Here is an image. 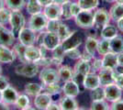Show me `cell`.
I'll use <instances>...</instances> for the list:
<instances>
[{"instance_id":"cell-1","label":"cell","mask_w":123,"mask_h":110,"mask_svg":"<svg viewBox=\"0 0 123 110\" xmlns=\"http://www.w3.org/2000/svg\"><path fill=\"white\" fill-rule=\"evenodd\" d=\"M37 42L40 45H43L47 50L52 51L54 48L61 43V41L58 35L54 32L41 31L40 35L37 36Z\"/></svg>"},{"instance_id":"cell-2","label":"cell","mask_w":123,"mask_h":110,"mask_svg":"<svg viewBox=\"0 0 123 110\" xmlns=\"http://www.w3.org/2000/svg\"><path fill=\"white\" fill-rule=\"evenodd\" d=\"M40 70V66L35 63L26 62L18 64L15 69V72L18 75H21L27 78H32L36 76Z\"/></svg>"},{"instance_id":"cell-3","label":"cell","mask_w":123,"mask_h":110,"mask_svg":"<svg viewBox=\"0 0 123 110\" xmlns=\"http://www.w3.org/2000/svg\"><path fill=\"white\" fill-rule=\"evenodd\" d=\"M111 20V17L109 14V11L105 8H98L97 11L94 12V25L93 28L97 30L102 29L105 26L109 24Z\"/></svg>"},{"instance_id":"cell-4","label":"cell","mask_w":123,"mask_h":110,"mask_svg":"<svg viewBox=\"0 0 123 110\" xmlns=\"http://www.w3.org/2000/svg\"><path fill=\"white\" fill-rule=\"evenodd\" d=\"M75 24L81 29H88L94 25V13L92 10H81L74 17Z\"/></svg>"},{"instance_id":"cell-5","label":"cell","mask_w":123,"mask_h":110,"mask_svg":"<svg viewBox=\"0 0 123 110\" xmlns=\"http://www.w3.org/2000/svg\"><path fill=\"white\" fill-rule=\"evenodd\" d=\"M9 24L11 26V31L14 33L15 36L18 37L19 31L25 27V17L20 11H12Z\"/></svg>"},{"instance_id":"cell-6","label":"cell","mask_w":123,"mask_h":110,"mask_svg":"<svg viewBox=\"0 0 123 110\" xmlns=\"http://www.w3.org/2000/svg\"><path fill=\"white\" fill-rule=\"evenodd\" d=\"M48 18L43 13H38L31 15V18L29 20V28L31 29L35 32L43 31L44 29H46Z\"/></svg>"},{"instance_id":"cell-7","label":"cell","mask_w":123,"mask_h":110,"mask_svg":"<svg viewBox=\"0 0 123 110\" xmlns=\"http://www.w3.org/2000/svg\"><path fill=\"white\" fill-rule=\"evenodd\" d=\"M40 80L42 82V84H49L59 83L60 82V75L58 73V70L50 68V67H44L40 73Z\"/></svg>"},{"instance_id":"cell-8","label":"cell","mask_w":123,"mask_h":110,"mask_svg":"<svg viewBox=\"0 0 123 110\" xmlns=\"http://www.w3.org/2000/svg\"><path fill=\"white\" fill-rule=\"evenodd\" d=\"M61 44L64 51L78 48L82 44V37L78 31L74 30V31H71V33L67 38H65L62 41H61Z\"/></svg>"},{"instance_id":"cell-9","label":"cell","mask_w":123,"mask_h":110,"mask_svg":"<svg viewBox=\"0 0 123 110\" xmlns=\"http://www.w3.org/2000/svg\"><path fill=\"white\" fill-rule=\"evenodd\" d=\"M18 39L20 43H22L25 46H31L34 45L37 42V35L36 32L32 30L30 28H23L21 29L18 35Z\"/></svg>"},{"instance_id":"cell-10","label":"cell","mask_w":123,"mask_h":110,"mask_svg":"<svg viewBox=\"0 0 123 110\" xmlns=\"http://www.w3.org/2000/svg\"><path fill=\"white\" fill-rule=\"evenodd\" d=\"M104 90H105V98L108 101L114 102V101H117L121 98L122 90L115 83L104 86Z\"/></svg>"},{"instance_id":"cell-11","label":"cell","mask_w":123,"mask_h":110,"mask_svg":"<svg viewBox=\"0 0 123 110\" xmlns=\"http://www.w3.org/2000/svg\"><path fill=\"white\" fill-rule=\"evenodd\" d=\"M91 72V64L90 62L83 61L80 60L75 63L74 68V78H84L87 73Z\"/></svg>"},{"instance_id":"cell-12","label":"cell","mask_w":123,"mask_h":110,"mask_svg":"<svg viewBox=\"0 0 123 110\" xmlns=\"http://www.w3.org/2000/svg\"><path fill=\"white\" fill-rule=\"evenodd\" d=\"M43 14L48 19H61L62 8L61 5L57 3H51L50 5L44 6Z\"/></svg>"},{"instance_id":"cell-13","label":"cell","mask_w":123,"mask_h":110,"mask_svg":"<svg viewBox=\"0 0 123 110\" xmlns=\"http://www.w3.org/2000/svg\"><path fill=\"white\" fill-rule=\"evenodd\" d=\"M16 36L14 33L0 24V44L6 46H12L15 42Z\"/></svg>"},{"instance_id":"cell-14","label":"cell","mask_w":123,"mask_h":110,"mask_svg":"<svg viewBox=\"0 0 123 110\" xmlns=\"http://www.w3.org/2000/svg\"><path fill=\"white\" fill-rule=\"evenodd\" d=\"M62 91L64 95L74 97V98L80 94L79 85L75 81H74V79L70 80V81H67V82H64V84L62 88Z\"/></svg>"},{"instance_id":"cell-15","label":"cell","mask_w":123,"mask_h":110,"mask_svg":"<svg viewBox=\"0 0 123 110\" xmlns=\"http://www.w3.org/2000/svg\"><path fill=\"white\" fill-rule=\"evenodd\" d=\"M83 84L84 87L87 90H93L97 88L98 86H100V83H99V78H98V74L96 73H87L86 75L83 78Z\"/></svg>"},{"instance_id":"cell-16","label":"cell","mask_w":123,"mask_h":110,"mask_svg":"<svg viewBox=\"0 0 123 110\" xmlns=\"http://www.w3.org/2000/svg\"><path fill=\"white\" fill-rule=\"evenodd\" d=\"M51 102H52V98L51 95L47 93L41 92L35 96L34 105L38 109H47Z\"/></svg>"},{"instance_id":"cell-17","label":"cell","mask_w":123,"mask_h":110,"mask_svg":"<svg viewBox=\"0 0 123 110\" xmlns=\"http://www.w3.org/2000/svg\"><path fill=\"white\" fill-rule=\"evenodd\" d=\"M16 53L13 50H10L8 46L0 44V63H11L15 61Z\"/></svg>"},{"instance_id":"cell-18","label":"cell","mask_w":123,"mask_h":110,"mask_svg":"<svg viewBox=\"0 0 123 110\" xmlns=\"http://www.w3.org/2000/svg\"><path fill=\"white\" fill-rule=\"evenodd\" d=\"M113 71L114 70L109 68H105V67L101 68V70L98 72V78H99L100 86L104 87V86H106L108 84L114 83Z\"/></svg>"},{"instance_id":"cell-19","label":"cell","mask_w":123,"mask_h":110,"mask_svg":"<svg viewBox=\"0 0 123 110\" xmlns=\"http://www.w3.org/2000/svg\"><path fill=\"white\" fill-rule=\"evenodd\" d=\"M103 67L109 68L112 70H116L118 68V54L112 52H108L105 55H103L102 58Z\"/></svg>"},{"instance_id":"cell-20","label":"cell","mask_w":123,"mask_h":110,"mask_svg":"<svg viewBox=\"0 0 123 110\" xmlns=\"http://www.w3.org/2000/svg\"><path fill=\"white\" fill-rule=\"evenodd\" d=\"M2 93H3V102L7 104L8 105H15L17 99L19 95L18 91L11 85L6 87L4 91H2Z\"/></svg>"},{"instance_id":"cell-21","label":"cell","mask_w":123,"mask_h":110,"mask_svg":"<svg viewBox=\"0 0 123 110\" xmlns=\"http://www.w3.org/2000/svg\"><path fill=\"white\" fill-rule=\"evenodd\" d=\"M41 57L40 48L35 47L34 45L27 46L25 49V58L27 62L36 63L37 61Z\"/></svg>"},{"instance_id":"cell-22","label":"cell","mask_w":123,"mask_h":110,"mask_svg":"<svg viewBox=\"0 0 123 110\" xmlns=\"http://www.w3.org/2000/svg\"><path fill=\"white\" fill-rule=\"evenodd\" d=\"M51 52H52V56H51L52 64L56 66H61L62 63L63 62L64 56H65V51L63 50L61 43L54 48Z\"/></svg>"},{"instance_id":"cell-23","label":"cell","mask_w":123,"mask_h":110,"mask_svg":"<svg viewBox=\"0 0 123 110\" xmlns=\"http://www.w3.org/2000/svg\"><path fill=\"white\" fill-rule=\"evenodd\" d=\"M60 107L62 110H75L78 109V103L77 101L74 99V97H71V96H64L62 97L60 99Z\"/></svg>"},{"instance_id":"cell-24","label":"cell","mask_w":123,"mask_h":110,"mask_svg":"<svg viewBox=\"0 0 123 110\" xmlns=\"http://www.w3.org/2000/svg\"><path fill=\"white\" fill-rule=\"evenodd\" d=\"M58 73L61 80H62L63 82H67L74 78V70L68 65H61L58 69Z\"/></svg>"},{"instance_id":"cell-25","label":"cell","mask_w":123,"mask_h":110,"mask_svg":"<svg viewBox=\"0 0 123 110\" xmlns=\"http://www.w3.org/2000/svg\"><path fill=\"white\" fill-rule=\"evenodd\" d=\"M110 52L118 53L123 52V37L122 36H115L110 40Z\"/></svg>"},{"instance_id":"cell-26","label":"cell","mask_w":123,"mask_h":110,"mask_svg":"<svg viewBox=\"0 0 123 110\" xmlns=\"http://www.w3.org/2000/svg\"><path fill=\"white\" fill-rule=\"evenodd\" d=\"M118 35V29L114 25L108 24L105 26L100 31V36L102 39H107V40H111L112 38Z\"/></svg>"},{"instance_id":"cell-27","label":"cell","mask_w":123,"mask_h":110,"mask_svg":"<svg viewBox=\"0 0 123 110\" xmlns=\"http://www.w3.org/2000/svg\"><path fill=\"white\" fill-rule=\"evenodd\" d=\"M43 89V85L39 84H34V83H31V84H27L24 87V92L27 94L31 95V96H36L37 94L42 92Z\"/></svg>"},{"instance_id":"cell-28","label":"cell","mask_w":123,"mask_h":110,"mask_svg":"<svg viewBox=\"0 0 123 110\" xmlns=\"http://www.w3.org/2000/svg\"><path fill=\"white\" fill-rule=\"evenodd\" d=\"M5 5L11 11H20L26 5V0H5Z\"/></svg>"},{"instance_id":"cell-29","label":"cell","mask_w":123,"mask_h":110,"mask_svg":"<svg viewBox=\"0 0 123 110\" xmlns=\"http://www.w3.org/2000/svg\"><path fill=\"white\" fill-rule=\"evenodd\" d=\"M109 14L112 20L118 21L119 18L123 17V5L118 3L114 4L109 10Z\"/></svg>"},{"instance_id":"cell-30","label":"cell","mask_w":123,"mask_h":110,"mask_svg":"<svg viewBox=\"0 0 123 110\" xmlns=\"http://www.w3.org/2000/svg\"><path fill=\"white\" fill-rule=\"evenodd\" d=\"M98 41V40L94 37H87L86 40V44H85V50L87 52H89L91 55L95 56V53L97 52Z\"/></svg>"},{"instance_id":"cell-31","label":"cell","mask_w":123,"mask_h":110,"mask_svg":"<svg viewBox=\"0 0 123 110\" xmlns=\"http://www.w3.org/2000/svg\"><path fill=\"white\" fill-rule=\"evenodd\" d=\"M26 9L27 12L31 15L41 13L42 10V6L40 5L38 0H28V3L26 4Z\"/></svg>"},{"instance_id":"cell-32","label":"cell","mask_w":123,"mask_h":110,"mask_svg":"<svg viewBox=\"0 0 123 110\" xmlns=\"http://www.w3.org/2000/svg\"><path fill=\"white\" fill-rule=\"evenodd\" d=\"M43 85V89L42 92L49 94L51 96L53 95H57L60 94L62 92V87L58 83H54V84H42Z\"/></svg>"},{"instance_id":"cell-33","label":"cell","mask_w":123,"mask_h":110,"mask_svg":"<svg viewBox=\"0 0 123 110\" xmlns=\"http://www.w3.org/2000/svg\"><path fill=\"white\" fill-rule=\"evenodd\" d=\"M77 3L83 10H94L99 5V0H78Z\"/></svg>"},{"instance_id":"cell-34","label":"cell","mask_w":123,"mask_h":110,"mask_svg":"<svg viewBox=\"0 0 123 110\" xmlns=\"http://www.w3.org/2000/svg\"><path fill=\"white\" fill-rule=\"evenodd\" d=\"M30 104H31V101H30V98H29V96L27 94H19L15 105H17V107L18 109L26 110L31 109Z\"/></svg>"},{"instance_id":"cell-35","label":"cell","mask_w":123,"mask_h":110,"mask_svg":"<svg viewBox=\"0 0 123 110\" xmlns=\"http://www.w3.org/2000/svg\"><path fill=\"white\" fill-rule=\"evenodd\" d=\"M97 52L99 55H105L106 53L110 52V40L102 39V41H98Z\"/></svg>"},{"instance_id":"cell-36","label":"cell","mask_w":123,"mask_h":110,"mask_svg":"<svg viewBox=\"0 0 123 110\" xmlns=\"http://www.w3.org/2000/svg\"><path fill=\"white\" fill-rule=\"evenodd\" d=\"M27 46L23 45L22 43H17L14 45V48H13V51L14 52L16 53V55L18 56V60L20 61V63H26L27 60L25 58V49Z\"/></svg>"},{"instance_id":"cell-37","label":"cell","mask_w":123,"mask_h":110,"mask_svg":"<svg viewBox=\"0 0 123 110\" xmlns=\"http://www.w3.org/2000/svg\"><path fill=\"white\" fill-rule=\"evenodd\" d=\"M71 1H67L65 3L62 4L61 8H62V17L61 18L64 19V20H68L71 19L73 17L72 12H71Z\"/></svg>"},{"instance_id":"cell-38","label":"cell","mask_w":123,"mask_h":110,"mask_svg":"<svg viewBox=\"0 0 123 110\" xmlns=\"http://www.w3.org/2000/svg\"><path fill=\"white\" fill-rule=\"evenodd\" d=\"M90 98L92 101H98V100H103L105 98V90L103 86H98L95 89L91 90L90 92Z\"/></svg>"},{"instance_id":"cell-39","label":"cell","mask_w":123,"mask_h":110,"mask_svg":"<svg viewBox=\"0 0 123 110\" xmlns=\"http://www.w3.org/2000/svg\"><path fill=\"white\" fill-rule=\"evenodd\" d=\"M11 12L12 11L7 8V7H3L2 9H0V24L6 26V24L9 23L10 21V17H11Z\"/></svg>"},{"instance_id":"cell-40","label":"cell","mask_w":123,"mask_h":110,"mask_svg":"<svg viewBox=\"0 0 123 110\" xmlns=\"http://www.w3.org/2000/svg\"><path fill=\"white\" fill-rule=\"evenodd\" d=\"M90 109L108 110V109H110V105H108V104L105 101V99L98 100V101H92Z\"/></svg>"},{"instance_id":"cell-41","label":"cell","mask_w":123,"mask_h":110,"mask_svg":"<svg viewBox=\"0 0 123 110\" xmlns=\"http://www.w3.org/2000/svg\"><path fill=\"white\" fill-rule=\"evenodd\" d=\"M70 33H71V30L69 29L68 26L62 22L60 27H59V29H58V31L56 33L57 35H58V37H59V39H60V41H62L65 38H67V37L69 36Z\"/></svg>"},{"instance_id":"cell-42","label":"cell","mask_w":123,"mask_h":110,"mask_svg":"<svg viewBox=\"0 0 123 110\" xmlns=\"http://www.w3.org/2000/svg\"><path fill=\"white\" fill-rule=\"evenodd\" d=\"M61 23H62V21L60 20V19H48L47 26H46L47 31L57 33L58 29H59V27L61 25Z\"/></svg>"},{"instance_id":"cell-43","label":"cell","mask_w":123,"mask_h":110,"mask_svg":"<svg viewBox=\"0 0 123 110\" xmlns=\"http://www.w3.org/2000/svg\"><path fill=\"white\" fill-rule=\"evenodd\" d=\"M113 78L114 83L118 85L121 90H123V73L118 72L117 70L113 71Z\"/></svg>"},{"instance_id":"cell-44","label":"cell","mask_w":123,"mask_h":110,"mask_svg":"<svg viewBox=\"0 0 123 110\" xmlns=\"http://www.w3.org/2000/svg\"><path fill=\"white\" fill-rule=\"evenodd\" d=\"M81 52L78 48H74V49H71L65 51V56H67L68 58L72 59V60H79L81 57Z\"/></svg>"},{"instance_id":"cell-45","label":"cell","mask_w":123,"mask_h":110,"mask_svg":"<svg viewBox=\"0 0 123 110\" xmlns=\"http://www.w3.org/2000/svg\"><path fill=\"white\" fill-rule=\"evenodd\" d=\"M39 66H43V67H49L51 64H52V60L50 57H41L36 63Z\"/></svg>"},{"instance_id":"cell-46","label":"cell","mask_w":123,"mask_h":110,"mask_svg":"<svg viewBox=\"0 0 123 110\" xmlns=\"http://www.w3.org/2000/svg\"><path fill=\"white\" fill-rule=\"evenodd\" d=\"M101 68H103L102 60H100V59H94V63H93V65L91 66V69H93V72L94 73L99 72L101 70Z\"/></svg>"},{"instance_id":"cell-47","label":"cell","mask_w":123,"mask_h":110,"mask_svg":"<svg viewBox=\"0 0 123 110\" xmlns=\"http://www.w3.org/2000/svg\"><path fill=\"white\" fill-rule=\"evenodd\" d=\"M82 10L81 7L79 6L78 3L76 2H72L71 3V12H72V16L73 17H75L78 15V13Z\"/></svg>"},{"instance_id":"cell-48","label":"cell","mask_w":123,"mask_h":110,"mask_svg":"<svg viewBox=\"0 0 123 110\" xmlns=\"http://www.w3.org/2000/svg\"><path fill=\"white\" fill-rule=\"evenodd\" d=\"M110 109L113 110H123V100L120 99L112 102V104L110 105Z\"/></svg>"},{"instance_id":"cell-49","label":"cell","mask_w":123,"mask_h":110,"mask_svg":"<svg viewBox=\"0 0 123 110\" xmlns=\"http://www.w3.org/2000/svg\"><path fill=\"white\" fill-rule=\"evenodd\" d=\"M10 84H9V82H8V80L6 77L5 76H2V75H0V90L1 91H4V90L6 88V87H8Z\"/></svg>"},{"instance_id":"cell-50","label":"cell","mask_w":123,"mask_h":110,"mask_svg":"<svg viewBox=\"0 0 123 110\" xmlns=\"http://www.w3.org/2000/svg\"><path fill=\"white\" fill-rule=\"evenodd\" d=\"M93 59H94V56L91 55L89 52H87L85 50L82 53H81V57H80V60H83V61H86V62H91Z\"/></svg>"},{"instance_id":"cell-51","label":"cell","mask_w":123,"mask_h":110,"mask_svg":"<svg viewBox=\"0 0 123 110\" xmlns=\"http://www.w3.org/2000/svg\"><path fill=\"white\" fill-rule=\"evenodd\" d=\"M48 110H59L61 109V107H60V105L59 104H57V103H55V102H51V104L49 105V106H48V108H47Z\"/></svg>"},{"instance_id":"cell-52","label":"cell","mask_w":123,"mask_h":110,"mask_svg":"<svg viewBox=\"0 0 123 110\" xmlns=\"http://www.w3.org/2000/svg\"><path fill=\"white\" fill-rule=\"evenodd\" d=\"M38 2L40 3L41 6H46L51 3H53V0H38Z\"/></svg>"},{"instance_id":"cell-53","label":"cell","mask_w":123,"mask_h":110,"mask_svg":"<svg viewBox=\"0 0 123 110\" xmlns=\"http://www.w3.org/2000/svg\"><path fill=\"white\" fill-rule=\"evenodd\" d=\"M118 67H122L123 68V52L118 54Z\"/></svg>"},{"instance_id":"cell-54","label":"cell","mask_w":123,"mask_h":110,"mask_svg":"<svg viewBox=\"0 0 123 110\" xmlns=\"http://www.w3.org/2000/svg\"><path fill=\"white\" fill-rule=\"evenodd\" d=\"M117 26H118V29L121 32H123V17L119 18V19L117 21Z\"/></svg>"},{"instance_id":"cell-55","label":"cell","mask_w":123,"mask_h":110,"mask_svg":"<svg viewBox=\"0 0 123 110\" xmlns=\"http://www.w3.org/2000/svg\"><path fill=\"white\" fill-rule=\"evenodd\" d=\"M0 109H3V110L9 109L8 105H7V104H6V103H4V102H1V103H0Z\"/></svg>"},{"instance_id":"cell-56","label":"cell","mask_w":123,"mask_h":110,"mask_svg":"<svg viewBox=\"0 0 123 110\" xmlns=\"http://www.w3.org/2000/svg\"><path fill=\"white\" fill-rule=\"evenodd\" d=\"M67 1H69V0H53L54 3H57V4H59V5H62V4L65 3Z\"/></svg>"},{"instance_id":"cell-57","label":"cell","mask_w":123,"mask_h":110,"mask_svg":"<svg viewBox=\"0 0 123 110\" xmlns=\"http://www.w3.org/2000/svg\"><path fill=\"white\" fill-rule=\"evenodd\" d=\"M5 6V0H0V9Z\"/></svg>"},{"instance_id":"cell-58","label":"cell","mask_w":123,"mask_h":110,"mask_svg":"<svg viewBox=\"0 0 123 110\" xmlns=\"http://www.w3.org/2000/svg\"><path fill=\"white\" fill-rule=\"evenodd\" d=\"M1 102H3V93H2V91L0 90V103Z\"/></svg>"},{"instance_id":"cell-59","label":"cell","mask_w":123,"mask_h":110,"mask_svg":"<svg viewBox=\"0 0 123 110\" xmlns=\"http://www.w3.org/2000/svg\"><path fill=\"white\" fill-rule=\"evenodd\" d=\"M116 3H118V4H122V5H123V0H116Z\"/></svg>"},{"instance_id":"cell-60","label":"cell","mask_w":123,"mask_h":110,"mask_svg":"<svg viewBox=\"0 0 123 110\" xmlns=\"http://www.w3.org/2000/svg\"><path fill=\"white\" fill-rule=\"evenodd\" d=\"M105 2H108V3H112V2H115L116 0H104Z\"/></svg>"},{"instance_id":"cell-61","label":"cell","mask_w":123,"mask_h":110,"mask_svg":"<svg viewBox=\"0 0 123 110\" xmlns=\"http://www.w3.org/2000/svg\"><path fill=\"white\" fill-rule=\"evenodd\" d=\"M1 73H2V68H1V65H0V75H1Z\"/></svg>"}]
</instances>
